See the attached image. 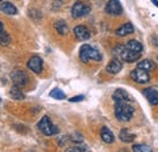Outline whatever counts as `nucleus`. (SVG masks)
Returning a JSON list of instances; mask_svg holds the SVG:
<instances>
[{
    "label": "nucleus",
    "mask_w": 158,
    "mask_h": 152,
    "mask_svg": "<svg viewBox=\"0 0 158 152\" xmlns=\"http://www.w3.org/2000/svg\"><path fill=\"white\" fill-rule=\"evenodd\" d=\"M114 114L120 122H129L134 116V107L129 102H116Z\"/></svg>",
    "instance_id": "f257e3e1"
},
{
    "label": "nucleus",
    "mask_w": 158,
    "mask_h": 152,
    "mask_svg": "<svg viewBox=\"0 0 158 152\" xmlns=\"http://www.w3.org/2000/svg\"><path fill=\"white\" fill-rule=\"evenodd\" d=\"M113 53L119 60L125 61V62H134V61H138L141 57V53L133 51V50L128 49L125 45H118L117 48H114Z\"/></svg>",
    "instance_id": "f03ea898"
},
{
    "label": "nucleus",
    "mask_w": 158,
    "mask_h": 152,
    "mask_svg": "<svg viewBox=\"0 0 158 152\" xmlns=\"http://www.w3.org/2000/svg\"><path fill=\"white\" fill-rule=\"evenodd\" d=\"M79 57L83 62H88L90 60H94V61H101L102 60V56H101L99 51L95 48H93L88 44L81 45L80 51H79Z\"/></svg>",
    "instance_id": "7ed1b4c3"
},
{
    "label": "nucleus",
    "mask_w": 158,
    "mask_h": 152,
    "mask_svg": "<svg viewBox=\"0 0 158 152\" xmlns=\"http://www.w3.org/2000/svg\"><path fill=\"white\" fill-rule=\"evenodd\" d=\"M38 128L44 135H48V136H51V135H55V134L59 133V128L55 127L51 123V120L48 116H44L40 119V122L38 123Z\"/></svg>",
    "instance_id": "20e7f679"
},
{
    "label": "nucleus",
    "mask_w": 158,
    "mask_h": 152,
    "mask_svg": "<svg viewBox=\"0 0 158 152\" xmlns=\"http://www.w3.org/2000/svg\"><path fill=\"white\" fill-rule=\"evenodd\" d=\"M71 12H72V17L73 19H80V17H83V16H85V15H88L90 12V6L85 5L81 1H78L72 6V11Z\"/></svg>",
    "instance_id": "39448f33"
},
{
    "label": "nucleus",
    "mask_w": 158,
    "mask_h": 152,
    "mask_svg": "<svg viewBox=\"0 0 158 152\" xmlns=\"http://www.w3.org/2000/svg\"><path fill=\"white\" fill-rule=\"evenodd\" d=\"M11 79H12L14 85L20 87V88L27 85V84H28V80H29L27 73L23 72V71H15V72L11 74Z\"/></svg>",
    "instance_id": "423d86ee"
},
{
    "label": "nucleus",
    "mask_w": 158,
    "mask_h": 152,
    "mask_svg": "<svg viewBox=\"0 0 158 152\" xmlns=\"http://www.w3.org/2000/svg\"><path fill=\"white\" fill-rule=\"evenodd\" d=\"M130 76H131V78H133L136 83H139V84H146V83L150 82V76H148L147 71H145V70H142V68H139V67L136 70L131 71Z\"/></svg>",
    "instance_id": "0eeeda50"
},
{
    "label": "nucleus",
    "mask_w": 158,
    "mask_h": 152,
    "mask_svg": "<svg viewBox=\"0 0 158 152\" xmlns=\"http://www.w3.org/2000/svg\"><path fill=\"white\" fill-rule=\"evenodd\" d=\"M106 12L110 14V15H113V16H119L122 15L123 12V9H122V5L118 0H110L106 5Z\"/></svg>",
    "instance_id": "6e6552de"
},
{
    "label": "nucleus",
    "mask_w": 158,
    "mask_h": 152,
    "mask_svg": "<svg viewBox=\"0 0 158 152\" xmlns=\"http://www.w3.org/2000/svg\"><path fill=\"white\" fill-rule=\"evenodd\" d=\"M145 97L152 105H158V87H150L142 90Z\"/></svg>",
    "instance_id": "1a4fd4ad"
},
{
    "label": "nucleus",
    "mask_w": 158,
    "mask_h": 152,
    "mask_svg": "<svg viewBox=\"0 0 158 152\" xmlns=\"http://www.w3.org/2000/svg\"><path fill=\"white\" fill-rule=\"evenodd\" d=\"M28 68L31 71H33L34 73H40L43 71V60L39 56H33L28 60V63H27Z\"/></svg>",
    "instance_id": "9d476101"
},
{
    "label": "nucleus",
    "mask_w": 158,
    "mask_h": 152,
    "mask_svg": "<svg viewBox=\"0 0 158 152\" xmlns=\"http://www.w3.org/2000/svg\"><path fill=\"white\" fill-rule=\"evenodd\" d=\"M73 33L76 36V38L80 40V41H84V40H88L90 38V32L86 27L84 26H77L74 29H73Z\"/></svg>",
    "instance_id": "9b49d317"
},
{
    "label": "nucleus",
    "mask_w": 158,
    "mask_h": 152,
    "mask_svg": "<svg viewBox=\"0 0 158 152\" xmlns=\"http://www.w3.org/2000/svg\"><path fill=\"white\" fill-rule=\"evenodd\" d=\"M122 67H123L122 60H119V58H113V60L107 65L106 71H107L108 73H111V74H117L118 72H120Z\"/></svg>",
    "instance_id": "f8f14e48"
},
{
    "label": "nucleus",
    "mask_w": 158,
    "mask_h": 152,
    "mask_svg": "<svg viewBox=\"0 0 158 152\" xmlns=\"http://www.w3.org/2000/svg\"><path fill=\"white\" fill-rule=\"evenodd\" d=\"M112 97H113L114 102H130V96L123 89H117L113 93Z\"/></svg>",
    "instance_id": "ddd939ff"
},
{
    "label": "nucleus",
    "mask_w": 158,
    "mask_h": 152,
    "mask_svg": "<svg viewBox=\"0 0 158 152\" xmlns=\"http://www.w3.org/2000/svg\"><path fill=\"white\" fill-rule=\"evenodd\" d=\"M0 11L6 14V15H16L17 14L16 6L10 1H5V2L0 4Z\"/></svg>",
    "instance_id": "4468645a"
},
{
    "label": "nucleus",
    "mask_w": 158,
    "mask_h": 152,
    "mask_svg": "<svg viewBox=\"0 0 158 152\" xmlns=\"http://www.w3.org/2000/svg\"><path fill=\"white\" fill-rule=\"evenodd\" d=\"M131 33H134V26H133L130 22L123 24L122 27H119L118 29L116 31V34H117L118 37H125V36L131 34Z\"/></svg>",
    "instance_id": "2eb2a0df"
},
{
    "label": "nucleus",
    "mask_w": 158,
    "mask_h": 152,
    "mask_svg": "<svg viewBox=\"0 0 158 152\" xmlns=\"http://www.w3.org/2000/svg\"><path fill=\"white\" fill-rule=\"evenodd\" d=\"M101 139H102L106 144H112V142L114 141V135L112 134V132H111L108 128L103 127V128L101 129Z\"/></svg>",
    "instance_id": "dca6fc26"
},
{
    "label": "nucleus",
    "mask_w": 158,
    "mask_h": 152,
    "mask_svg": "<svg viewBox=\"0 0 158 152\" xmlns=\"http://www.w3.org/2000/svg\"><path fill=\"white\" fill-rule=\"evenodd\" d=\"M119 139H120L123 142H131V141L135 139V135L130 133L128 129H122L120 133H119Z\"/></svg>",
    "instance_id": "f3484780"
},
{
    "label": "nucleus",
    "mask_w": 158,
    "mask_h": 152,
    "mask_svg": "<svg viewBox=\"0 0 158 152\" xmlns=\"http://www.w3.org/2000/svg\"><path fill=\"white\" fill-rule=\"evenodd\" d=\"M10 41H11V39H10V37H9V34L4 31L2 23H1V21H0V45L6 46V45L10 44Z\"/></svg>",
    "instance_id": "a211bd4d"
},
{
    "label": "nucleus",
    "mask_w": 158,
    "mask_h": 152,
    "mask_svg": "<svg viewBox=\"0 0 158 152\" xmlns=\"http://www.w3.org/2000/svg\"><path fill=\"white\" fill-rule=\"evenodd\" d=\"M55 29L57 31L59 34H62V36H64L68 32V27H67L66 22L64 21H61V19L55 22Z\"/></svg>",
    "instance_id": "6ab92c4d"
},
{
    "label": "nucleus",
    "mask_w": 158,
    "mask_h": 152,
    "mask_svg": "<svg viewBox=\"0 0 158 152\" xmlns=\"http://www.w3.org/2000/svg\"><path fill=\"white\" fill-rule=\"evenodd\" d=\"M10 95H11L12 99H15V100H23V99H24V94L22 93L21 88L20 87H16V85H14V87L11 88Z\"/></svg>",
    "instance_id": "aec40b11"
},
{
    "label": "nucleus",
    "mask_w": 158,
    "mask_h": 152,
    "mask_svg": "<svg viewBox=\"0 0 158 152\" xmlns=\"http://www.w3.org/2000/svg\"><path fill=\"white\" fill-rule=\"evenodd\" d=\"M125 46L128 49L133 50V51H136V53H141L142 51V45H141V43H139L138 40H130V41L127 43Z\"/></svg>",
    "instance_id": "412c9836"
},
{
    "label": "nucleus",
    "mask_w": 158,
    "mask_h": 152,
    "mask_svg": "<svg viewBox=\"0 0 158 152\" xmlns=\"http://www.w3.org/2000/svg\"><path fill=\"white\" fill-rule=\"evenodd\" d=\"M138 67L148 72V71H152V70L155 68V63H153L152 61H150V60H143V61L139 62Z\"/></svg>",
    "instance_id": "4be33fe9"
},
{
    "label": "nucleus",
    "mask_w": 158,
    "mask_h": 152,
    "mask_svg": "<svg viewBox=\"0 0 158 152\" xmlns=\"http://www.w3.org/2000/svg\"><path fill=\"white\" fill-rule=\"evenodd\" d=\"M50 96L51 97H54V99H56V100H63V99H66V95H64V93L61 90V89H54L51 93H50Z\"/></svg>",
    "instance_id": "5701e85b"
},
{
    "label": "nucleus",
    "mask_w": 158,
    "mask_h": 152,
    "mask_svg": "<svg viewBox=\"0 0 158 152\" xmlns=\"http://www.w3.org/2000/svg\"><path fill=\"white\" fill-rule=\"evenodd\" d=\"M133 150L135 152H151V147L150 146H146V145H134L133 146Z\"/></svg>",
    "instance_id": "b1692460"
},
{
    "label": "nucleus",
    "mask_w": 158,
    "mask_h": 152,
    "mask_svg": "<svg viewBox=\"0 0 158 152\" xmlns=\"http://www.w3.org/2000/svg\"><path fill=\"white\" fill-rule=\"evenodd\" d=\"M66 151L67 152H84V151H88V149H86V147H84V146L76 145V146H72V147L67 149Z\"/></svg>",
    "instance_id": "393cba45"
},
{
    "label": "nucleus",
    "mask_w": 158,
    "mask_h": 152,
    "mask_svg": "<svg viewBox=\"0 0 158 152\" xmlns=\"http://www.w3.org/2000/svg\"><path fill=\"white\" fill-rule=\"evenodd\" d=\"M81 100H84V96L83 95L74 96V97H71V99H69L71 102H79V101H81Z\"/></svg>",
    "instance_id": "a878e982"
},
{
    "label": "nucleus",
    "mask_w": 158,
    "mask_h": 152,
    "mask_svg": "<svg viewBox=\"0 0 158 152\" xmlns=\"http://www.w3.org/2000/svg\"><path fill=\"white\" fill-rule=\"evenodd\" d=\"M151 1H152V2H153V4H155V5L158 7V1H157V0H151Z\"/></svg>",
    "instance_id": "bb28decb"
},
{
    "label": "nucleus",
    "mask_w": 158,
    "mask_h": 152,
    "mask_svg": "<svg viewBox=\"0 0 158 152\" xmlns=\"http://www.w3.org/2000/svg\"><path fill=\"white\" fill-rule=\"evenodd\" d=\"M0 1H1V0H0Z\"/></svg>",
    "instance_id": "cd10ccee"
}]
</instances>
